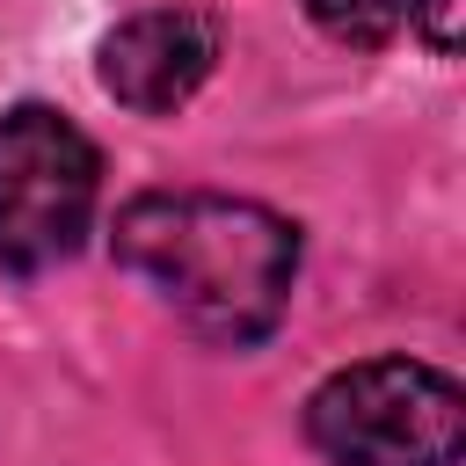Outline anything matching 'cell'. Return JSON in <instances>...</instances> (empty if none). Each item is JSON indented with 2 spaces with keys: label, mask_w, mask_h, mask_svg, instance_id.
Returning <instances> with one entry per match:
<instances>
[{
  "label": "cell",
  "mask_w": 466,
  "mask_h": 466,
  "mask_svg": "<svg viewBox=\"0 0 466 466\" xmlns=\"http://www.w3.org/2000/svg\"><path fill=\"white\" fill-rule=\"evenodd\" d=\"M116 262L146 277L197 335L262 342L299 277V226L218 189H146L116 211Z\"/></svg>",
  "instance_id": "1"
},
{
  "label": "cell",
  "mask_w": 466,
  "mask_h": 466,
  "mask_svg": "<svg viewBox=\"0 0 466 466\" xmlns=\"http://www.w3.org/2000/svg\"><path fill=\"white\" fill-rule=\"evenodd\" d=\"M306 437L335 466H451L466 451V393L415 357H364L313 386Z\"/></svg>",
  "instance_id": "2"
},
{
  "label": "cell",
  "mask_w": 466,
  "mask_h": 466,
  "mask_svg": "<svg viewBox=\"0 0 466 466\" xmlns=\"http://www.w3.org/2000/svg\"><path fill=\"white\" fill-rule=\"evenodd\" d=\"M102 197V160L87 131L44 102H22L0 116V262L36 277L66 262Z\"/></svg>",
  "instance_id": "3"
},
{
  "label": "cell",
  "mask_w": 466,
  "mask_h": 466,
  "mask_svg": "<svg viewBox=\"0 0 466 466\" xmlns=\"http://www.w3.org/2000/svg\"><path fill=\"white\" fill-rule=\"evenodd\" d=\"M211 66H218V22L204 7H146L102 36V87L138 116L182 109L211 80Z\"/></svg>",
  "instance_id": "4"
},
{
  "label": "cell",
  "mask_w": 466,
  "mask_h": 466,
  "mask_svg": "<svg viewBox=\"0 0 466 466\" xmlns=\"http://www.w3.org/2000/svg\"><path fill=\"white\" fill-rule=\"evenodd\" d=\"M313 29L350 44V51H379L393 29H400V0H306Z\"/></svg>",
  "instance_id": "5"
},
{
  "label": "cell",
  "mask_w": 466,
  "mask_h": 466,
  "mask_svg": "<svg viewBox=\"0 0 466 466\" xmlns=\"http://www.w3.org/2000/svg\"><path fill=\"white\" fill-rule=\"evenodd\" d=\"M408 15L422 22V36H430V51H459V0H408Z\"/></svg>",
  "instance_id": "6"
}]
</instances>
